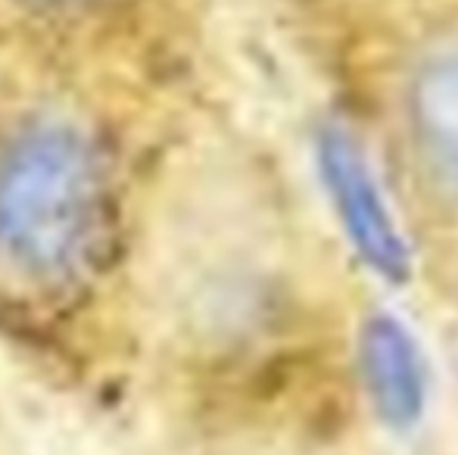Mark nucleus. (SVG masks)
<instances>
[{
  "label": "nucleus",
  "mask_w": 458,
  "mask_h": 455,
  "mask_svg": "<svg viewBox=\"0 0 458 455\" xmlns=\"http://www.w3.org/2000/svg\"><path fill=\"white\" fill-rule=\"evenodd\" d=\"M178 106L0 41V356L109 418L138 406Z\"/></svg>",
  "instance_id": "f257e3e1"
},
{
  "label": "nucleus",
  "mask_w": 458,
  "mask_h": 455,
  "mask_svg": "<svg viewBox=\"0 0 458 455\" xmlns=\"http://www.w3.org/2000/svg\"><path fill=\"white\" fill-rule=\"evenodd\" d=\"M197 0H0V41L178 106L197 54Z\"/></svg>",
  "instance_id": "f03ea898"
},
{
  "label": "nucleus",
  "mask_w": 458,
  "mask_h": 455,
  "mask_svg": "<svg viewBox=\"0 0 458 455\" xmlns=\"http://www.w3.org/2000/svg\"><path fill=\"white\" fill-rule=\"evenodd\" d=\"M318 172L331 197L337 219L352 249L384 281H405L411 272V253L399 228L384 188L371 172L362 147L337 125H325L318 134Z\"/></svg>",
  "instance_id": "7ed1b4c3"
},
{
  "label": "nucleus",
  "mask_w": 458,
  "mask_h": 455,
  "mask_svg": "<svg viewBox=\"0 0 458 455\" xmlns=\"http://www.w3.org/2000/svg\"><path fill=\"white\" fill-rule=\"evenodd\" d=\"M359 371L374 412L390 427H411L428 406V368L415 337L393 316H374L359 337Z\"/></svg>",
  "instance_id": "20e7f679"
},
{
  "label": "nucleus",
  "mask_w": 458,
  "mask_h": 455,
  "mask_svg": "<svg viewBox=\"0 0 458 455\" xmlns=\"http://www.w3.org/2000/svg\"><path fill=\"white\" fill-rule=\"evenodd\" d=\"M409 122L424 163L458 194V47L418 69L409 91Z\"/></svg>",
  "instance_id": "39448f33"
}]
</instances>
